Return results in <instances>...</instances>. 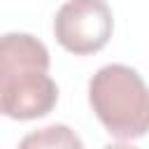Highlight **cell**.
<instances>
[{
    "instance_id": "cell-1",
    "label": "cell",
    "mask_w": 149,
    "mask_h": 149,
    "mask_svg": "<svg viewBox=\"0 0 149 149\" xmlns=\"http://www.w3.org/2000/svg\"><path fill=\"white\" fill-rule=\"evenodd\" d=\"M56 100L47 47L28 33L0 35V114L30 121L49 114Z\"/></svg>"
},
{
    "instance_id": "cell-2",
    "label": "cell",
    "mask_w": 149,
    "mask_h": 149,
    "mask_svg": "<svg viewBox=\"0 0 149 149\" xmlns=\"http://www.w3.org/2000/svg\"><path fill=\"white\" fill-rule=\"evenodd\" d=\"M88 102L116 140H137L149 128V93L137 70L123 63L102 65L88 81Z\"/></svg>"
},
{
    "instance_id": "cell-3",
    "label": "cell",
    "mask_w": 149,
    "mask_h": 149,
    "mask_svg": "<svg viewBox=\"0 0 149 149\" xmlns=\"http://www.w3.org/2000/svg\"><path fill=\"white\" fill-rule=\"evenodd\" d=\"M114 19L105 0H68L54 19V35L74 56L100 51L112 37Z\"/></svg>"
},
{
    "instance_id": "cell-4",
    "label": "cell",
    "mask_w": 149,
    "mask_h": 149,
    "mask_svg": "<svg viewBox=\"0 0 149 149\" xmlns=\"http://www.w3.org/2000/svg\"><path fill=\"white\" fill-rule=\"evenodd\" d=\"M81 147V140L68 126H49L21 140V147Z\"/></svg>"
}]
</instances>
